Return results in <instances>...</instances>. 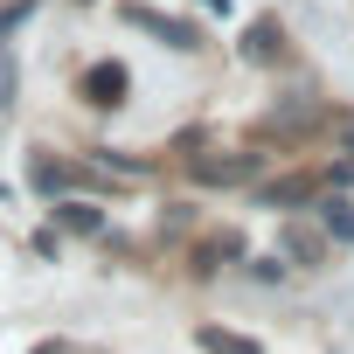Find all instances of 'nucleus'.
<instances>
[{
	"label": "nucleus",
	"mask_w": 354,
	"mask_h": 354,
	"mask_svg": "<svg viewBox=\"0 0 354 354\" xmlns=\"http://www.w3.org/2000/svg\"><path fill=\"white\" fill-rule=\"evenodd\" d=\"M285 56V28L278 21H250L243 28V63H278Z\"/></svg>",
	"instance_id": "nucleus-11"
},
{
	"label": "nucleus",
	"mask_w": 354,
	"mask_h": 354,
	"mask_svg": "<svg viewBox=\"0 0 354 354\" xmlns=\"http://www.w3.org/2000/svg\"><path fill=\"white\" fill-rule=\"evenodd\" d=\"M125 21H132V28H146V35H160L167 49H181V56H195V49H202V28H195V21H167V15H153V8H125Z\"/></svg>",
	"instance_id": "nucleus-7"
},
{
	"label": "nucleus",
	"mask_w": 354,
	"mask_h": 354,
	"mask_svg": "<svg viewBox=\"0 0 354 354\" xmlns=\"http://www.w3.org/2000/svg\"><path fill=\"white\" fill-rule=\"evenodd\" d=\"M319 195H326V167H292V174L257 181V209H271V216H313Z\"/></svg>",
	"instance_id": "nucleus-2"
},
{
	"label": "nucleus",
	"mask_w": 354,
	"mask_h": 354,
	"mask_svg": "<svg viewBox=\"0 0 354 354\" xmlns=\"http://www.w3.org/2000/svg\"><path fill=\"white\" fill-rule=\"evenodd\" d=\"M15 104V56H8V42H0V111Z\"/></svg>",
	"instance_id": "nucleus-16"
},
{
	"label": "nucleus",
	"mask_w": 354,
	"mask_h": 354,
	"mask_svg": "<svg viewBox=\"0 0 354 354\" xmlns=\"http://www.w3.org/2000/svg\"><path fill=\"white\" fill-rule=\"evenodd\" d=\"M28 354H63V340H42V347H28Z\"/></svg>",
	"instance_id": "nucleus-18"
},
{
	"label": "nucleus",
	"mask_w": 354,
	"mask_h": 354,
	"mask_svg": "<svg viewBox=\"0 0 354 354\" xmlns=\"http://www.w3.org/2000/svg\"><path fill=\"white\" fill-rule=\"evenodd\" d=\"M28 188H35L42 202H63V195H84V188H104V174H97L91 160H63V153L35 146V153H28Z\"/></svg>",
	"instance_id": "nucleus-1"
},
{
	"label": "nucleus",
	"mask_w": 354,
	"mask_h": 354,
	"mask_svg": "<svg viewBox=\"0 0 354 354\" xmlns=\"http://www.w3.org/2000/svg\"><path fill=\"white\" fill-rule=\"evenodd\" d=\"M209 354H264V340H250V333H236V326H202L195 333Z\"/></svg>",
	"instance_id": "nucleus-12"
},
{
	"label": "nucleus",
	"mask_w": 354,
	"mask_h": 354,
	"mask_svg": "<svg viewBox=\"0 0 354 354\" xmlns=\"http://www.w3.org/2000/svg\"><path fill=\"white\" fill-rule=\"evenodd\" d=\"M8 202H15V188H8V181H0V209H8Z\"/></svg>",
	"instance_id": "nucleus-19"
},
{
	"label": "nucleus",
	"mask_w": 354,
	"mask_h": 354,
	"mask_svg": "<svg viewBox=\"0 0 354 354\" xmlns=\"http://www.w3.org/2000/svg\"><path fill=\"white\" fill-rule=\"evenodd\" d=\"M243 264H250V278H257V285H285V278H292V264H285L278 250H264V257H243Z\"/></svg>",
	"instance_id": "nucleus-13"
},
{
	"label": "nucleus",
	"mask_w": 354,
	"mask_h": 354,
	"mask_svg": "<svg viewBox=\"0 0 354 354\" xmlns=\"http://www.w3.org/2000/svg\"><path fill=\"white\" fill-rule=\"evenodd\" d=\"M313 125H326V104H271L264 111V132H278V139H299V132H313Z\"/></svg>",
	"instance_id": "nucleus-8"
},
{
	"label": "nucleus",
	"mask_w": 354,
	"mask_h": 354,
	"mask_svg": "<svg viewBox=\"0 0 354 354\" xmlns=\"http://www.w3.org/2000/svg\"><path fill=\"white\" fill-rule=\"evenodd\" d=\"M313 223L326 230V243H354V202H347L340 188H326V195L313 202Z\"/></svg>",
	"instance_id": "nucleus-9"
},
{
	"label": "nucleus",
	"mask_w": 354,
	"mask_h": 354,
	"mask_svg": "<svg viewBox=\"0 0 354 354\" xmlns=\"http://www.w3.org/2000/svg\"><path fill=\"white\" fill-rule=\"evenodd\" d=\"M49 223H56L63 236H77V243H97V236L111 230V216H104L91 195H63V202H49Z\"/></svg>",
	"instance_id": "nucleus-6"
},
{
	"label": "nucleus",
	"mask_w": 354,
	"mask_h": 354,
	"mask_svg": "<svg viewBox=\"0 0 354 354\" xmlns=\"http://www.w3.org/2000/svg\"><path fill=\"white\" fill-rule=\"evenodd\" d=\"M188 174L202 188H250L264 174V153H188Z\"/></svg>",
	"instance_id": "nucleus-4"
},
{
	"label": "nucleus",
	"mask_w": 354,
	"mask_h": 354,
	"mask_svg": "<svg viewBox=\"0 0 354 354\" xmlns=\"http://www.w3.org/2000/svg\"><path fill=\"white\" fill-rule=\"evenodd\" d=\"M77 97H84L91 111H118V104L132 97V70H125L118 56H104V63H91V70L77 77Z\"/></svg>",
	"instance_id": "nucleus-5"
},
{
	"label": "nucleus",
	"mask_w": 354,
	"mask_h": 354,
	"mask_svg": "<svg viewBox=\"0 0 354 354\" xmlns=\"http://www.w3.org/2000/svg\"><path fill=\"white\" fill-rule=\"evenodd\" d=\"M326 188H340V195L354 188V160H333V167H326Z\"/></svg>",
	"instance_id": "nucleus-17"
},
{
	"label": "nucleus",
	"mask_w": 354,
	"mask_h": 354,
	"mask_svg": "<svg viewBox=\"0 0 354 354\" xmlns=\"http://www.w3.org/2000/svg\"><path fill=\"white\" fill-rule=\"evenodd\" d=\"M333 153H340V160H354V111H340V118H333Z\"/></svg>",
	"instance_id": "nucleus-15"
},
{
	"label": "nucleus",
	"mask_w": 354,
	"mask_h": 354,
	"mask_svg": "<svg viewBox=\"0 0 354 354\" xmlns=\"http://www.w3.org/2000/svg\"><path fill=\"white\" fill-rule=\"evenodd\" d=\"M278 257L292 271H319V264H333V243L313 216H278Z\"/></svg>",
	"instance_id": "nucleus-3"
},
{
	"label": "nucleus",
	"mask_w": 354,
	"mask_h": 354,
	"mask_svg": "<svg viewBox=\"0 0 354 354\" xmlns=\"http://www.w3.org/2000/svg\"><path fill=\"white\" fill-rule=\"evenodd\" d=\"M35 257L63 264V230H56V223H42V230H35Z\"/></svg>",
	"instance_id": "nucleus-14"
},
{
	"label": "nucleus",
	"mask_w": 354,
	"mask_h": 354,
	"mask_svg": "<svg viewBox=\"0 0 354 354\" xmlns=\"http://www.w3.org/2000/svg\"><path fill=\"white\" fill-rule=\"evenodd\" d=\"M230 264H243V236H236V230L195 243V278H216V271H230Z\"/></svg>",
	"instance_id": "nucleus-10"
}]
</instances>
